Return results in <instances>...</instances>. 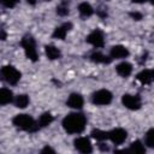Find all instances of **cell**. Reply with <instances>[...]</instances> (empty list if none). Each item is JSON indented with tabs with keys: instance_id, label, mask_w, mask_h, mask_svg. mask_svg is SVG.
Segmentation results:
<instances>
[{
	"instance_id": "obj_28",
	"label": "cell",
	"mask_w": 154,
	"mask_h": 154,
	"mask_svg": "<svg viewBox=\"0 0 154 154\" xmlns=\"http://www.w3.org/2000/svg\"><path fill=\"white\" fill-rule=\"evenodd\" d=\"M41 153H55V150L52 149L51 147H45V148L41 150Z\"/></svg>"
},
{
	"instance_id": "obj_3",
	"label": "cell",
	"mask_w": 154,
	"mask_h": 154,
	"mask_svg": "<svg viewBox=\"0 0 154 154\" xmlns=\"http://www.w3.org/2000/svg\"><path fill=\"white\" fill-rule=\"evenodd\" d=\"M20 76H22L20 72L11 65H6L0 69V79L5 81L8 84H12V85L17 84L18 81L20 79Z\"/></svg>"
},
{
	"instance_id": "obj_25",
	"label": "cell",
	"mask_w": 154,
	"mask_h": 154,
	"mask_svg": "<svg viewBox=\"0 0 154 154\" xmlns=\"http://www.w3.org/2000/svg\"><path fill=\"white\" fill-rule=\"evenodd\" d=\"M19 0H0V4L4 5L5 7H8V8H12L14 7L17 4H18Z\"/></svg>"
},
{
	"instance_id": "obj_30",
	"label": "cell",
	"mask_w": 154,
	"mask_h": 154,
	"mask_svg": "<svg viewBox=\"0 0 154 154\" xmlns=\"http://www.w3.org/2000/svg\"><path fill=\"white\" fill-rule=\"evenodd\" d=\"M148 0H132V2H136V4H142V2H146Z\"/></svg>"
},
{
	"instance_id": "obj_24",
	"label": "cell",
	"mask_w": 154,
	"mask_h": 154,
	"mask_svg": "<svg viewBox=\"0 0 154 154\" xmlns=\"http://www.w3.org/2000/svg\"><path fill=\"white\" fill-rule=\"evenodd\" d=\"M57 13H58L59 16H61V17L69 14V7H67V5H66V1H63L59 6H57Z\"/></svg>"
},
{
	"instance_id": "obj_18",
	"label": "cell",
	"mask_w": 154,
	"mask_h": 154,
	"mask_svg": "<svg viewBox=\"0 0 154 154\" xmlns=\"http://www.w3.org/2000/svg\"><path fill=\"white\" fill-rule=\"evenodd\" d=\"M78 11H79V14L82 16V17H90L93 13H94V8L91 7V5L90 4H88V2H82V4H79V6H78Z\"/></svg>"
},
{
	"instance_id": "obj_4",
	"label": "cell",
	"mask_w": 154,
	"mask_h": 154,
	"mask_svg": "<svg viewBox=\"0 0 154 154\" xmlns=\"http://www.w3.org/2000/svg\"><path fill=\"white\" fill-rule=\"evenodd\" d=\"M20 45H22L24 53H25L28 59H30L31 61H36L38 59L37 58V51H36V43H35V40L32 38V36L25 35L22 38Z\"/></svg>"
},
{
	"instance_id": "obj_7",
	"label": "cell",
	"mask_w": 154,
	"mask_h": 154,
	"mask_svg": "<svg viewBox=\"0 0 154 154\" xmlns=\"http://www.w3.org/2000/svg\"><path fill=\"white\" fill-rule=\"evenodd\" d=\"M85 41H87L88 43L93 45L94 47H102V46H103V43H105L103 34H102V31H101V30L96 29V30L91 31V32L87 36Z\"/></svg>"
},
{
	"instance_id": "obj_32",
	"label": "cell",
	"mask_w": 154,
	"mask_h": 154,
	"mask_svg": "<svg viewBox=\"0 0 154 154\" xmlns=\"http://www.w3.org/2000/svg\"><path fill=\"white\" fill-rule=\"evenodd\" d=\"M45 1H51V0H45Z\"/></svg>"
},
{
	"instance_id": "obj_10",
	"label": "cell",
	"mask_w": 154,
	"mask_h": 154,
	"mask_svg": "<svg viewBox=\"0 0 154 154\" xmlns=\"http://www.w3.org/2000/svg\"><path fill=\"white\" fill-rule=\"evenodd\" d=\"M83 103H84V100H83L82 95H81V94H77V93H72V94L69 96L67 101H66V105H67L69 107L76 108V109L82 108Z\"/></svg>"
},
{
	"instance_id": "obj_11",
	"label": "cell",
	"mask_w": 154,
	"mask_h": 154,
	"mask_svg": "<svg viewBox=\"0 0 154 154\" xmlns=\"http://www.w3.org/2000/svg\"><path fill=\"white\" fill-rule=\"evenodd\" d=\"M128 55H129L128 48H125L124 46H120V45L113 46L109 52V57L112 59H123V58H126Z\"/></svg>"
},
{
	"instance_id": "obj_12",
	"label": "cell",
	"mask_w": 154,
	"mask_h": 154,
	"mask_svg": "<svg viewBox=\"0 0 154 154\" xmlns=\"http://www.w3.org/2000/svg\"><path fill=\"white\" fill-rule=\"evenodd\" d=\"M71 28H72V24H71L70 22L64 23L63 25H60V26H58V28L54 29L52 36H53L54 38H58V40H64L65 36H66V34H67V31L71 30Z\"/></svg>"
},
{
	"instance_id": "obj_2",
	"label": "cell",
	"mask_w": 154,
	"mask_h": 154,
	"mask_svg": "<svg viewBox=\"0 0 154 154\" xmlns=\"http://www.w3.org/2000/svg\"><path fill=\"white\" fill-rule=\"evenodd\" d=\"M12 123L14 126H17L24 131H28V132H35L40 128L37 122L29 114H17L12 119Z\"/></svg>"
},
{
	"instance_id": "obj_15",
	"label": "cell",
	"mask_w": 154,
	"mask_h": 154,
	"mask_svg": "<svg viewBox=\"0 0 154 154\" xmlns=\"http://www.w3.org/2000/svg\"><path fill=\"white\" fill-rule=\"evenodd\" d=\"M13 101V93L7 88H0V106L11 103Z\"/></svg>"
},
{
	"instance_id": "obj_31",
	"label": "cell",
	"mask_w": 154,
	"mask_h": 154,
	"mask_svg": "<svg viewBox=\"0 0 154 154\" xmlns=\"http://www.w3.org/2000/svg\"><path fill=\"white\" fill-rule=\"evenodd\" d=\"M26 2H28L29 5H35V4H36V0H26Z\"/></svg>"
},
{
	"instance_id": "obj_27",
	"label": "cell",
	"mask_w": 154,
	"mask_h": 154,
	"mask_svg": "<svg viewBox=\"0 0 154 154\" xmlns=\"http://www.w3.org/2000/svg\"><path fill=\"white\" fill-rule=\"evenodd\" d=\"M6 37H7V34H6L5 29H2V28L0 26V40L5 41V40H6Z\"/></svg>"
},
{
	"instance_id": "obj_5",
	"label": "cell",
	"mask_w": 154,
	"mask_h": 154,
	"mask_svg": "<svg viewBox=\"0 0 154 154\" xmlns=\"http://www.w3.org/2000/svg\"><path fill=\"white\" fill-rule=\"evenodd\" d=\"M113 99V95L109 90L107 89H100L97 91H95L91 96V101L94 105H97V106H105V105H108L111 103Z\"/></svg>"
},
{
	"instance_id": "obj_13",
	"label": "cell",
	"mask_w": 154,
	"mask_h": 154,
	"mask_svg": "<svg viewBox=\"0 0 154 154\" xmlns=\"http://www.w3.org/2000/svg\"><path fill=\"white\" fill-rule=\"evenodd\" d=\"M153 77H154V72L153 70H149V69H146V70H142L137 76V81L141 83V84H150L152 81H153Z\"/></svg>"
},
{
	"instance_id": "obj_23",
	"label": "cell",
	"mask_w": 154,
	"mask_h": 154,
	"mask_svg": "<svg viewBox=\"0 0 154 154\" xmlns=\"http://www.w3.org/2000/svg\"><path fill=\"white\" fill-rule=\"evenodd\" d=\"M146 144L149 147V148H153L154 147V129H149L148 132L146 134V140H144Z\"/></svg>"
},
{
	"instance_id": "obj_8",
	"label": "cell",
	"mask_w": 154,
	"mask_h": 154,
	"mask_svg": "<svg viewBox=\"0 0 154 154\" xmlns=\"http://www.w3.org/2000/svg\"><path fill=\"white\" fill-rule=\"evenodd\" d=\"M126 136H128V132L120 128L108 131V140H111L114 144H122L126 140Z\"/></svg>"
},
{
	"instance_id": "obj_19",
	"label": "cell",
	"mask_w": 154,
	"mask_h": 154,
	"mask_svg": "<svg viewBox=\"0 0 154 154\" xmlns=\"http://www.w3.org/2000/svg\"><path fill=\"white\" fill-rule=\"evenodd\" d=\"M52 122H53V116L49 112H45V113H42L40 116L37 124H38L40 128H45V126H48Z\"/></svg>"
},
{
	"instance_id": "obj_6",
	"label": "cell",
	"mask_w": 154,
	"mask_h": 154,
	"mask_svg": "<svg viewBox=\"0 0 154 154\" xmlns=\"http://www.w3.org/2000/svg\"><path fill=\"white\" fill-rule=\"evenodd\" d=\"M122 102L126 108L132 111L141 108V105H142L140 95H131V94H124L122 96Z\"/></svg>"
},
{
	"instance_id": "obj_14",
	"label": "cell",
	"mask_w": 154,
	"mask_h": 154,
	"mask_svg": "<svg viewBox=\"0 0 154 154\" xmlns=\"http://www.w3.org/2000/svg\"><path fill=\"white\" fill-rule=\"evenodd\" d=\"M116 71L122 77H129L132 72V65L128 61H123L116 66Z\"/></svg>"
},
{
	"instance_id": "obj_16",
	"label": "cell",
	"mask_w": 154,
	"mask_h": 154,
	"mask_svg": "<svg viewBox=\"0 0 154 154\" xmlns=\"http://www.w3.org/2000/svg\"><path fill=\"white\" fill-rule=\"evenodd\" d=\"M90 60L96 63V64H109L113 59L111 57H107V55L100 53V52H95L90 55Z\"/></svg>"
},
{
	"instance_id": "obj_22",
	"label": "cell",
	"mask_w": 154,
	"mask_h": 154,
	"mask_svg": "<svg viewBox=\"0 0 154 154\" xmlns=\"http://www.w3.org/2000/svg\"><path fill=\"white\" fill-rule=\"evenodd\" d=\"M91 137L95 138L96 141H105V140H108V132L99 129H94L91 131Z\"/></svg>"
},
{
	"instance_id": "obj_17",
	"label": "cell",
	"mask_w": 154,
	"mask_h": 154,
	"mask_svg": "<svg viewBox=\"0 0 154 154\" xmlns=\"http://www.w3.org/2000/svg\"><path fill=\"white\" fill-rule=\"evenodd\" d=\"M45 52H46L47 58H48V59H51V60L59 59V58H60V55H61L60 51H59L55 46H53V45H47V46L45 47Z\"/></svg>"
},
{
	"instance_id": "obj_9",
	"label": "cell",
	"mask_w": 154,
	"mask_h": 154,
	"mask_svg": "<svg viewBox=\"0 0 154 154\" xmlns=\"http://www.w3.org/2000/svg\"><path fill=\"white\" fill-rule=\"evenodd\" d=\"M73 143H75V148L83 154H89L93 152L91 143H90L89 138H87V137H78L75 140Z\"/></svg>"
},
{
	"instance_id": "obj_21",
	"label": "cell",
	"mask_w": 154,
	"mask_h": 154,
	"mask_svg": "<svg viewBox=\"0 0 154 154\" xmlns=\"http://www.w3.org/2000/svg\"><path fill=\"white\" fill-rule=\"evenodd\" d=\"M123 152H132V153H144L146 152V148L141 143V141H135L130 144L129 149L126 150H123Z\"/></svg>"
},
{
	"instance_id": "obj_29",
	"label": "cell",
	"mask_w": 154,
	"mask_h": 154,
	"mask_svg": "<svg viewBox=\"0 0 154 154\" xmlns=\"http://www.w3.org/2000/svg\"><path fill=\"white\" fill-rule=\"evenodd\" d=\"M100 149L101 150H108V147L107 146H102V143H100Z\"/></svg>"
},
{
	"instance_id": "obj_26",
	"label": "cell",
	"mask_w": 154,
	"mask_h": 154,
	"mask_svg": "<svg viewBox=\"0 0 154 154\" xmlns=\"http://www.w3.org/2000/svg\"><path fill=\"white\" fill-rule=\"evenodd\" d=\"M130 17L132 18V19H135V20H141L142 19V13H140V12H131L130 13Z\"/></svg>"
},
{
	"instance_id": "obj_1",
	"label": "cell",
	"mask_w": 154,
	"mask_h": 154,
	"mask_svg": "<svg viewBox=\"0 0 154 154\" xmlns=\"http://www.w3.org/2000/svg\"><path fill=\"white\" fill-rule=\"evenodd\" d=\"M87 124V119L82 113H70L67 114L63 122L61 125L64 128V130L67 134H81Z\"/></svg>"
},
{
	"instance_id": "obj_20",
	"label": "cell",
	"mask_w": 154,
	"mask_h": 154,
	"mask_svg": "<svg viewBox=\"0 0 154 154\" xmlns=\"http://www.w3.org/2000/svg\"><path fill=\"white\" fill-rule=\"evenodd\" d=\"M14 105L18 108H25L29 105V96L25 94H20L14 99Z\"/></svg>"
}]
</instances>
